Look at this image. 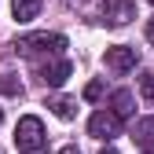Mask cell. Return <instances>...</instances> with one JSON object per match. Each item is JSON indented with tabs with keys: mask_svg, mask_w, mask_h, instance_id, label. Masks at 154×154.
I'll use <instances>...</instances> for the list:
<instances>
[{
	"mask_svg": "<svg viewBox=\"0 0 154 154\" xmlns=\"http://www.w3.org/2000/svg\"><path fill=\"white\" fill-rule=\"evenodd\" d=\"M63 48H66L63 33H26L15 41V51L26 59H55V55H63Z\"/></svg>",
	"mask_w": 154,
	"mask_h": 154,
	"instance_id": "cell-1",
	"label": "cell"
},
{
	"mask_svg": "<svg viewBox=\"0 0 154 154\" xmlns=\"http://www.w3.org/2000/svg\"><path fill=\"white\" fill-rule=\"evenodd\" d=\"M44 143H48V136H44V121L41 118H33V114L18 118V125H15V150L18 154H33Z\"/></svg>",
	"mask_w": 154,
	"mask_h": 154,
	"instance_id": "cell-2",
	"label": "cell"
},
{
	"mask_svg": "<svg viewBox=\"0 0 154 154\" xmlns=\"http://www.w3.org/2000/svg\"><path fill=\"white\" fill-rule=\"evenodd\" d=\"M118 132H121V118L114 110H95L88 118V136H95V140H114Z\"/></svg>",
	"mask_w": 154,
	"mask_h": 154,
	"instance_id": "cell-3",
	"label": "cell"
},
{
	"mask_svg": "<svg viewBox=\"0 0 154 154\" xmlns=\"http://www.w3.org/2000/svg\"><path fill=\"white\" fill-rule=\"evenodd\" d=\"M132 18H136L132 0H103V22L106 26H128Z\"/></svg>",
	"mask_w": 154,
	"mask_h": 154,
	"instance_id": "cell-4",
	"label": "cell"
},
{
	"mask_svg": "<svg viewBox=\"0 0 154 154\" xmlns=\"http://www.w3.org/2000/svg\"><path fill=\"white\" fill-rule=\"evenodd\" d=\"M103 63H106L110 73H128L132 66H136V48H128V44H114V48H106Z\"/></svg>",
	"mask_w": 154,
	"mask_h": 154,
	"instance_id": "cell-5",
	"label": "cell"
},
{
	"mask_svg": "<svg viewBox=\"0 0 154 154\" xmlns=\"http://www.w3.org/2000/svg\"><path fill=\"white\" fill-rule=\"evenodd\" d=\"M70 73H73V66H70V59H59V55H55L51 63H44V66H41V81H44L48 88H59V85L66 81Z\"/></svg>",
	"mask_w": 154,
	"mask_h": 154,
	"instance_id": "cell-6",
	"label": "cell"
},
{
	"mask_svg": "<svg viewBox=\"0 0 154 154\" xmlns=\"http://www.w3.org/2000/svg\"><path fill=\"white\" fill-rule=\"evenodd\" d=\"M48 106H51L55 118H63V121H73L77 118V99H70V95H51Z\"/></svg>",
	"mask_w": 154,
	"mask_h": 154,
	"instance_id": "cell-7",
	"label": "cell"
},
{
	"mask_svg": "<svg viewBox=\"0 0 154 154\" xmlns=\"http://www.w3.org/2000/svg\"><path fill=\"white\" fill-rule=\"evenodd\" d=\"M11 15L15 22H33L41 15V0H11Z\"/></svg>",
	"mask_w": 154,
	"mask_h": 154,
	"instance_id": "cell-8",
	"label": "cell"
},
{
	"mask_svg": "<svg viewBox=\"0 0 154 154\" xmlns=\"http://www.w3.org/2000/svg\"><path fill=\"white\" fill-rule=\"evenodd\" d=\"M110 110L118 114V118H128V114L136 110V99H132V92H128V88H118V92L110 95Z\"/></svg>",
	"mask_w": 154,
	"mask_h": 154,
	"instance_id": "cell-9",
	"label": "cell"
},
{
	"mask_svg": "<svg viewBox=\"0 0 154 154\" xmlns=\"http://www.w3.org/2000/svg\"><path fill=\"white\" fill-rule=\"evenodd\" d=\"M132 140L150 150V147H154V118H140L136 125H132Z\"/></svg>",
	"mask_w": 154,
	"mask_h": 154,
	"instance_id": "cell-10",
	"label": "cell"
},
{
	"mask_svg": "<svg viewBox=\"0 0 154 154\" xmlns=\"http://www.w3.org/2000/svg\"><path fill=\"white\" fill-rule=\"evenodd\" d=\"M0 95H22V81L11 73H0Z\"/></svg>",
	"mask_w": 154,
	"mask_h": 154,
	"instance_id": "cell-11",
	"label": "cell"
},
{
	"mask_svg": "<svg viewBox=\"0 0 154 154\" xmlns=\"http://www.w3.org/2000/svg\"><path fill=\"white\" fill-rule=\"evenodd\" d=\"M140 92H143V99H154V70L140 73Z\"/></svg>",
	"mask_w": 154,
	"mask_h": 154,
	"instance_id": "cell-12",
	"label": "cell"
},
{
	"mask_svg": "<svg viewBox=\"0 0 154 154\" xmlns=\"http://www.w3.org/2000/svg\"><path fill=\"white\" fill-rule=\"evenodd\" d=\"M85 99H88V103H95V99H103V81H92V85L85 88Z\"/></svg>",
	"mask_w": 154,
	"mask_h": 154,
	"instance_id": "cell-13",
	"label": "cell"
},
{
	"mask_svg": "<svg viewBox=\"0 0 154 154\" xmlns=\"http://www.w3.org/2000/svg\"><path fill=\"white\" fill-rule=\"evenodd\" d=\"M147 41L154 44V18H150V22H147Z\"/></svg>",
	"mask_w": 154,
	"mask_h": 154,
	"instance_id": "cell-14",
	"label": "cell"
},
{
	"mask_svg": "<svg viewBox=\"0 0 154 154\" xmlns=\"http://www.w3.org/2000/svg\"><path fill=\"white\" fill-rule=\"evenodd\" d=\"M63 154H81V150H77V147H66V150H63Z\"/></svg>",
	"mask_w": 154,
	"mask_h": 154,
	"instance_id": "cell-15",
	"label": "cell"
},
{
	"mask_svg": "<svg viewBox=\"0 0 154 154\" xmlns=\"http://www.w3.org/2000/svg\"><path fill=\"white\" fill-rule=\"evenodd\" d=\"M99 154H118V150H114V147H106V150H99Z\"/></svg>",
	"mask_w": 154,
	"mask_h": 154,
	"instance_id": "cell-16",
	"label": "cell"
},
{
	"mask_svg": "<svg viewBox=\"0 0 154 154\" xmlns=\"http://www.w3.org/2000/svg\"><path fill=\"white\" fill-rule=\"evenodd\" d=\"M143 154H154V150H143Z\"/></svg>",
	"mask_w": 154,
	"mask_h": 154,
	"instance_id": "cell-17",
	"label": "cell"
},
{
	"mask_svg": "<svg viewBox=\"0 0 154 154\" xmlns=\"http://www.w3.org/2000/svg\"><path fill=\"white\" fill-rule=\"evenodd\" d=\"M0 121H4V114H0Z\"/></svg>",
	"mask_w": 154,
	"mask_h": 154,
	"instance_id": "cell-18",
	"label": "cell"
},
{
	"mask_svg": "<svg viewBox=\"0 0 154 154\" xmlns=\"http://www.w3.org/2000/svg\"><path fill=\"white\" fill-rule=\"evenodd\" d=\"M150 4H154V0H150Z\"/></svg>",
	"mask_w": 154,
	"mask_h": 154,
	"instance_id": "cell-19",
	"label": "cell"
}]
</instances>
